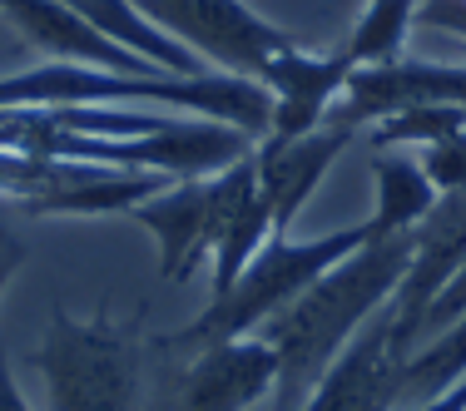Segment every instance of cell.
Listing matches in <instances>:
<instances>
[{
	"label": "cell",
	"mask_w": 466,
	"mask_h": 411,
	"mask_svg": "<svg viewBox=\"0 0 466 411\" xmlns=\"http://www.w3.org/2000/svg\"><path fill=\"white\" fill-rule=\"evenodd\" d=\"M279 386V352L268 337H228L188 352L159 382V392L144 396L139 411H248Z\"/></svg>",
	"instance_id": "6"
},
{
	"label": "cell",
	"mask_w": 466,
	"mask_h": 411,
	"mask_svg": "<svg viewBox=\"0 0 466 411\" xmlns=\"http://www.w3.org/2000/svg\"><path fill=\"white\" fill-rule=\"evenodd\" d=\"M417 105H466V65H437V60H387V65H358L348 75L342 105H332V125H377L397 109Z\"/></svg>",
	"instance_id": "9"
},
{
	"label": "cell",
	"mask_w": 466,
	"mask_h": 411,
	"mask_svg": "<svg viewBox=\"0 0 466 411\" xmlns=\"http://www.w3.org/2000/svg\"><path fill=\"white\" fill-rule=\"evenodd\" d=\"M139 342L129 327L105 317L50 313V327L35 347V372L46 382L50 411H139Z\"/></svg>",
	"instance_id": "3"
},
{
	"label": "cell",
	"mask_w": 466,
	"mask_h": 411,
	"mask_svg": "<svg viewBox=\"0 0 466 411\" xmlns=\"http://www.w3.org/2000/svg\"><path fill=\"white\" fill-rule=\"evenodd\" d=\"M214 194V218H208V263H214V297H224L238 273L258 258V248L273 238V218L263 204L258 188V169H253V154L238 164H228L224 174L208 179ZM208 297V303H214Z\"/></svg>",
	"instance_id": "11"
},
{
	"label": "cell",
	"mask_w": 466,
	"mask_h": 411,
	"mask_svg": "<svg viewBox=\"0 0 466 411\" xmlns=\"http://www.w3.org/2000/svg\"><path fill=\"white\" fill-rule=\"evenodd\" d=\"M466 129V105H417V109H397V115L377 119L372 125V144L392 149V144H437Z\"/></svg>",
	"instance_id": "19"
},
{
	"label": "cell",
	"mask_w": 466,
	"mask_h": 411,
	"mask_svg": "<svg viewBox=\"0 0 466 411\" xmlns=\"http://www.w3.org/2000/svg\"><path fill=\"white\" fill-rule=\"evenodd\" d=\"M0 10L10 15V25L25 35V45H35L46 60L65 65H99V70L119 75H169L159 65H149L144 55L125 50L119 40L99 35L85 15H75L65 0H0Z\"/></svg>",
	"instance_id": "12"
},
{
	"label": "cell",
	"mask_w": 466,
	"mask_h": 411,
	"mask_svg": "<svg viewBox=\"0 0 466 411\" xmlns=\"http://www.w3.org/2000/svg\"><path fill=\"white\" fill-rule=\"evenodd\" d=\"M466 313V263H461V273L451 277L447 287H441V297L427 307V317H421V332H441V327H451Z\"/></svg>",
	"instance_id": "21"
},
{
	"label": "cell",
	"mask_w": 466,
	"mask_h": 411,
	"mask_svg": "<svg viewBox=\"0 0 466 411\" xmlns=\"http://www.w3.org/2000/svg\"><path fill=\"white\" fill-rule=\"evenodd\" d=\"M407 263H412V233L368 238L358 253L332 263L298 303H288L273 322H263V337L279 352L283 411L303 406L308 392L318 386V376L332 366V357L368 327L372 313H382L392 303Z\"/></svg>",
	"instance_id": "1"
},
{
	"label": "cell",
	"mask_w": 466,
	"mask_h": 411,
	"mask_svg": "<svg viewBox=\"0 0 466 411\" xmlns=\"http://www.w3.org/2000/svg\"><path fill=\"white\" fill-rule=\"evenodd\" d=\"M417 20L421 25H437V30H451L457 40H466V0H421Z\"/></svg>",
	"instance_id": "22"
},
{
	"label": "cell",
	"mask_w": 466,
	"mask_h": 411,
	"mask_svg": "<svg viewBox=\"0 0 466 411\" xmlns=\"http://www.w3.org/2000/svg\"><path fill=\"white\" fill-rule=\"evenodd\" d=\"M358 139L352 125H318L308 135L279 139V135H263L253 144V169H258V188H263V204H268L273 233H288L293 218L303 214V204L318 194V184L328 179V169L338 164V154Z\"/></svg>",
	"instance_id": "10"
},
{
	"label": "cell",
	"mask_w": 466,
	"mask_h": 411,
	"mask_svg": "<svg viewBox=\"0 0 466 411\" xmlns=\"http://www.w3.org/2000/svg\"><path fill=\"white\" fill-rule=\"evenodd\" d=\"M348 75H352V60L342 50H328V55H313L303 45L283 50L258 80L263 90L273 95L268 135L293 139V135H308V129L328 125L338 95L348 90Z\"/></svg>",
	"instance_id": "13"
},
{
	"label": "cell",
	"mask_w": 466,
	"mask_h": 411,
	"mask_svg": "<svg viewBox=\"0 0 466 411\" xmlns=\"http://www.w3.org/2000/svg\"><path fill=\"white\" fill-rule=\"evenodd\" d=\"M20 268H25V243H20L15 233L0 228V293L10 287V277H15Z\"/></svg>",
	"instance_id": "23"
},
{
	"label": "cell",
	"mask_w": 466,
	"mask_h": 411,
	"mask_svg": "<svg viewBox=\"0 0 466 411\" xmlns=\"http://www.w3.org/2000/svg\"><path fill=\"white\" fill-rule=\"evenodd\" d=\"M65 5H70L75 15L90 20L99 35L119 40L125 50L144 55L149 65H159V70H169V75H204V70H208V65L198 60L194 50L179 45L169 30L154 25V20L144 15L139 0H65Z\"/></svg>",
	"instance_id": "15"
},
{
	"label": "cell",
	"mask_w": 466,
	"mask_h": 411,
	"mask_svg": "<svg viewBox=\"0 0 466 411\" xmlns=\"http://www.w3.org/2000/svg\"><path fill=\"white\" fill-rule=\"evenodd\" d=\"M0 411H30V402L20 396L15 366H10V352L5 347H0Z\"/></svg>",
	"instance_id": "24"
},
{
	"label": "cell",
	"mask_w": 466,
	"mask_h": 411,
	"mask_svg": "<svg viewBox=\"0 0 466 411\" xmlns=\"http://www.w3.org/2000/svg\"><path fill=\"white\" fill-rule=\"evenodd\" d=\"M457 376H466V313L451 327L437 332V342H427L421 352H412L402 366V396L427 402V396L447 392Z\"/></svg>",
	"instance_id": "18"
},
{
	"label": "cell",
	"mask_w": 466,
	"mask_h": 411,
	"mask_svg": "<svg viewBox=\"0 0 466 411\" xmlns=\"http://www.w3.org/2000/svg\"><path fill=\"white\" fill-rule=\"evenodd\" d=\"M421 169H427V179L437 184V194H461L466 188V129L451 139H437L421 149Z\"/></svg>",
	"instance_id": "20"
},
{
	"label": "cell",
	"mask_w": 466,
	"mask_h": 411,
	"mask_svg": "<svg viewBox=\"0 0 466 411\" xmlns=\"http://www.w3.org/2000/svg\"><path fill=\"white\" fill-rule=\"evenodd\" d=\"M417 5L421 0H368L362 20L352 25L348 45L342 55L358 65H387V60H402V45H407V30L417 25Z\"/></svg>",
	"instance_id": "17"
},
{
	"label": "cell",
	"mask_w": 466,
	"mask_h": 411,
	"mask_svg": "<svg viewBox=\"0 0 466 411\" xmlns=\"http://www.w3.org/2000/svg\"><path fill=\"white\" fill-rule=\"evenodd\" d=\"M417 411H466V376H457L447 392H437V396H427V402H417Z\"/></svg>",
	"instance_id": "25"
},
{
	"label": "cell",
	"mask_w": 466,
	"mask_h": 411,
	"mask_svg": "<svg viewBox=\"0 0 466 411\" xmlns=\"http://www.w3.org/2000/svg\"><path fill=\"white\" fill-rule=\"evenodd\" d=\"M407 357L392 347V313H372L368 327L332 357L298 411H392L402 402Z\"/></svg>",
	"instance_id": "8"
},
{
	"label": "cell",
	"mask_w": 466,
	"mask_h": 411,
	"mask_svg": "<svg viewBox=\"0 0 466 411\" xmlns=\"http://www.w3.org/2000/svg\"><path fill=\"white\" fill-rule=\"evenodd\" d=\"M253 135L218 119H164L159 129L135 139H75L70 159L80 164H105V169H129V174H164V179H214L228 164L248 159Z\"/></svg>",
	"instance_id": "5"
},
{
	"label": "cell",
	"mask_w": 466,
	"mask_h": 411,
	"mask_svg": "<svg viewBox=\"0 0 466 411\" xmlns=\"http://www.w3.org/2000/svg\"><path fill=\"white\" fill-rule=\"evenodd\" d=\"M461 263H466V188L461 194H441V204L412 228V263H407L392 303H387V313H392V347L402 357L421 337L427 307L461 273Z\"/></svg>",
	"instance_id": "7"
},
{
	"label": "cell",
	"mask_w": 466,
	"mask_h": 411,
	"mask_svg": "<svg viewBox=\"0 0 466 411\" xmlns=\"http://www.w3.org/2000/svg\"><path fill=\"white\" fill-rule=\"evenodd\" d=\"M372 184H377V208L368 218L372 238H392V233H412L431 208L441 204L437 184L427 179L417 159L402 154H377L372 159Z\"/></svg>",
	"instance_id": "16"
},
{
	"label": "cell",
	"mask_w": 466,
	"mask_h": 411,
	"mask_svg": "<svg viewBox=\"0 0 466 411\" xmlns=\"http://www.w3.org/2000/svg\"><path fill=\"white\" fill-rule=\"evenodd\" d=\"M139 10L204 65L243 80H263V70L298 45V35L263 20L248 0H139Z\"/></svg>",
	"instance_id": "4"
},
{
	"label": "cell",
	"mask_w": 466,
	"mask_h": 411,
	"mask_svg": "<svg viewBox=\"0 0 466 411\" xmlns=\"http://www.w3.org/2000/svg\"><path fill=\"white\" fill-rule=\"evenodd\" d=\"M368 238H372L368 224L323 233V238H288V233H273L258 248V258L238 273V283H233L224 297H214L188 327L159 337V352H174V347L198 352V347H208V342H228V337L258 332L263 322H273L288 303H298L332 263L358 253Z\"/></svg>",
	"instance_id": "2"
},
{
	"label": "cell",
	"mask_w": 466,
	"mask_h": 411,
	"mask_svg": "<svg viewBox=\"0 0 466 411\" xmlns=\"http://www.w3.org/2000/svg\"><path fill=\"white\" fill-rule=\"evenodd\" d=\"M139 228L154 233L164 283H188L198 263H208V218H214V194L208 179H174L159 194L129 208Z\"/></svg>",
	"instance_id": "14"
}]
</instances>
